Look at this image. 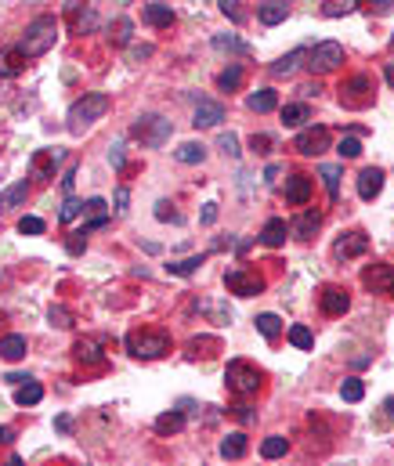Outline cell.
<instances>
[{"label": "cell", "instance_id": "49", "mask_svg": "<svg viewBox=\"0 0 394 466\" xmlns=\"http://www.w3.org/2000/svg\"><path fill=\"white\" fill-rule=\"evenodd\" d=\"M18 232H22V235H44V221H40V217H22V221H18Z\"/></svg>", "mask_w": 394, "mask_h": 466}, {"label": "cell", "instance_id": "30", "mask_svg": "<svg viewBox=\"0 0 394 466\" xmlns=\"http://www.w3.org/2000/svg\"><path fill=\"white\" fill-rule=\"evenodd\" d=\"M253 322H257V333H261L264 340H279V333H282V318H279V315L264 311V315H257Z\"/></svg>", "mask_w": 394, "mask_h": 466}, {"label": "cell", "instance_id": "3", "mask_svg": "<svg viewBox=\"0 0 394 466\" xmlns=\"http://www.w3.org/2000/svg\"><path fill=\"white\" fill-rule=\"evenodd\" d=\"M109 105H112L109 95H83V98L73 102V109H69V131H73V134H83L90 123L102 119V116L109 112Z\"/></svg>", "mask_w": 394, "mask_h": 466}, {"label": "cell", "instance_id": "34", "mask_svg": "<svg viewBox=\"0 0 394 466\" xmlns=\"http://www.w3.org/2000/svg\"><path fill=\"white\" fill-rule=\"evenodd\" d=\"M22 69H25V54H22L18 47L0 54V73H4V76H18Z\"/></svg>", "mask_w": 394, "mask_h": 466}, {"label": "cell", "instance_id": "29", "mask_svg": "<svg viewBox=\"0 0 394 466\" xmlns=\"http://www.w3.org/2000/svg\"><path fill=\"white\" fill-rule=\"evenodd\" d=\"M246 448H250L246 434H228V438H221V455L225 459H242V455H246Z\"/></svg>", "mask_w": 394, "mask_h": 466}, {"label": "cell", "instance_id": "40", "mask_svg": "<svg viewBox=\"0 0 394 466\" xmlns=\"http://www.w3.org/2000/svg\"><path fill=\"white\" fill-rule=\"evenodd\" d=\"M358 8V0H326L322 4V15L326 18H340V15H351Z\"/></svg>", "mask_w": 394, "mask_h": 466}, {"label": "cell", "instance_id": "7", "mask_svg": "<svg viewBox=\"0 0 394 466\" xmlns=\"http://www.w3.org/2000/svg\"><path fill=\"white\" fill-rule=\"evenodd\" d=\"M340 105H347V109H366V105H373V80L366 73L351 76L340 87Z\"/></svg>", "mask_w": 394, "mask_h": 466}, {"label": "cell", "instance_id": "63", "mask_svg": "<svg viewBox=\"0 0 394 466\" xmlns=\"http://www.w3.org/2000/svg\"><path fill=\"white\" fill-rule=\"evenodd\" d=\"M383 76H387V83L394 87V61H387V69H383Z\"/></svg>", "mask_w": 394, "mask_h": 466}, {"label": "cell", "instance_id": "54", "mask_svg": "<svg viewBox=\"0 0 394 466\" xmlns=\"http://www.w3.org/2000/svg\"><path fill=\"white\" fill-rule=\"evenodd\" d=\"M156 54V47L153 44H134L131 47V61H141V58H153Z\"/></svg>", "mask_w": 394, "mask_h": 466}, {"label": "cell", "instance_id": "58", "mask_svg": "<svg viewBox=\"0 0 394 466\" xmlns=\"http://www.w3.org/2000/svg\"><path fill=\"white\" fill-rule=\"evenodd\" d=\"M15 441V430L11 426H0V445H11Z\"/></svg>", "mask_w": 394, "mask_h": 466}, {"label": "cell", "instance_id": "4", "mask_svg": "<svg viewBox=\"0 0 394 466\" xmlns=\"http://www.w3.org/2000/svg\"><path fill=\"white\" fill-rule=\"evenodd\" d=\"M170 119H163V116H156V112H145V116H138L134 119V127H131V138L134 141H141L145 148H163L167 141H170Z\"/></svg>", "mask_w": 394, "mask_h": 466}, {"label": "cell", "instance_id": "9", "mask_svg": "<svg viewBox=\"0 0 394 466\" xmlns=\"http://www.w3.org/2000/svg\"><path fill=\"white\" fill-rule=\"evenodd\" d=\"M225 286L235 293V297H257L264 289V278L257 271H246V268H232L225 275Z\"/></svg>", "mask_w": 394, "mask_h": 466}, {"label": "cell", "instance_id": "48", "mask_svg": "<svg viewBox=\"0 0 394 466\" xmlns=\"http://www.w3.org/2000/svg\"><path fill=\"white\" fill-rule=\"evenodd\" d=\"M217 148H221V152H225V155H232V160H235V155H239V152H242V148H239V138H235V134H232V131H228V134H221V138H217Z\"/></svg>", "mask_w": 394, "mask_h": 466}, {"label": "cell", "instance_id": "2", "mask_svg": "<svg viewBox=\"0 0 394 466\" xmlns=\"http://www.w3.org/2000/svg\"><path fill=\"white\" fill-rule=\"evenodd\" d=\"M127 351L141 362H156L170 351V333L163 329H134L127 333Z\"/></svg>", "mask_w": 394, "mask_h": 466}, {"label": "cell", "instance_id": "36", "mask_svg": "<svg viewBox=\"0 0 394 466\" xmlns=\"http://www.w3.org/2000/svg\"><path fill=\"white\" fill-rule=\"evenodd\" d=\"M214 47L217 51H228V54H250V44H242L235 33H217L214 37Z\"/></svg>", "mask_w": 394, "mask_h": 466}, {"label": "cell", "instance_id": "42", "mask_svg": "<svg viewBox=\"0 0 394 466\" xmlns=\"http://www.w3.org/2000/svg\"><path fill=\"white\" fill-rule=\"evenodd\" d=\"M80 213H83V203H80L76 196H66L62 210H58V221H62V225H73V221H76Z\"/></svg>", "mask_w": 394, "mask_h": 466}, {"label": "cell", "instance_id": "19", "mask_svg": "<svg viewBox=\"0 0 394 466\" xmlns=\"http://www.w3.org/2000/svg\"><path fill=\"white\" fill-rule=\"evenodd\" d=\"M318 228H322V213H318V210H304V213H300L297 221L289 225V235H297V239H311Z\"/></svg>", "mask_w": 394, "mask_h": 466}, {"label": "cell", "instance_id": "31", "mask_svg": "<svg viewBox=\"0 0 394 466\" xmlns=\"http://www.w3.org/2000/svg\"><path fill=\"white\" fill-rule=\"evenodd\" d=\"M308 119H311V109L304 102H293V105L282 109V123H286V127H304Z\"/></svg>", "mask_w": 394, "mask_h": 466}, {"label": "cell", "instance_id": "16", "mask_svg": "<svg viewBox=\"0 0 394 466\" xmlns=\"http://www.w3.org/2000/svg\"><path fill=\"white\" fill-rule=\"evenodd\" d=\"M66 160V152L62 148H47V152H37L33 155V177H54V167Z\"/></svg>", "mask_w": 394, "mask_h": 466}, {"label": "cell", "instance_id": "56", "mask_svg": "<svg viewBox=\"0 0 394 466\" xmlns=\"http://www.w3.org/2000/svg\"><path fill=\"white\" fill-rule=\"evenodd\" d=\"M232 412H235V416H239L242 423H253V419H257V412H250V405H235Z\"/></svg>", "mask_w": 394, "mask_h": 466}, {"label": "cell", "instance_id": "53", "mask_svg": "<svg viewBox=\"0 0 394 466\" xmlns=\"http://www.w3.org/2000/svg\"><path fill=\"white\" fill-rule=\"evenodd\" d=\"M124 160H127V155H124V141H112L109 145V163L119 170V167H124Z\"/></svg>", "mask_w": 394, "mask_h": 466}, {"label": "cell", "instance_id": "60", "mask_svg": "<svg viewBox=\"0 0 394 466\" xmlns=\"http://www.w3.org/2000/svg\"><path fill=\"white\" fill-rule=\"evenodd\" d=\"M54 426H58V430H62V434H69V426H73V419H69V416H58V419H54Z\"/></svg>", "mask_w": 394, "mask_h": 466}, {"label": "cell", "instance_id": "27", "mask_svg": "<svg viewBox=\"0 0 394 466\" xmlns=\"http://www.w3.org/2000/svg\"><path fill=\"white\" fill-rule=\"evenodd\" d=\"M25 196H29V184L25 181H15V184H8L4 192H0V210H15L18 203H25Z\"/></svg>", "mask_w": 394, "mask_h": 466}, {"label": "cell", "instance_id": "17", "mask_svg": "<svg viewBox=\"0 0 394 466\" xmlns=\"http://www.w3.org/2000/svg\"><path fill=\"white\" fill-rule=\"evenodd\" d=\"M141 18H145L148 25H156V29H170V25H174V8L163 4V0H153V4H145Z\"/></svg>", "mask_w": 394, "mask_h": 466}, {"label": "cell", "instance_id": "47", "mask_svg": "<svg viewBox=\"0 0 394 466\" xmlns=\"http://www.w3.org/2000/svg\"><path fill=\"white\" fill-rule=\"evenodd\" d=\"M156 217H160V221H174V225H181V213H177L174 203H167V199L156 203Z\"/></svg>", "mask_w": 394, "mask_h": 466}, {"label": "cell", "instance_id": "26", "mask_svg": "<svg viewBox=\"0 0 394 466\" xmlns=\"http://www.w3.org/2000/svg\"><path fill=\"white\" fill-rule=\"evenodd\" d=\"M174 160H177V163H185V167H196V163L206 160V145H199V141H185L181 148H174Z\"/></svg>", "mask_w": 394, "mask_h": 466}, {"label": "cell", "instance_id": "55", "mask_svg": "<svg viewBox=\"0 0 394 466\" xmlns=\"http://www.w3.org/2000/svg\"><path fill=\"white\" fill-rule=\"evenodd\" d=\"M112 203H116V206H112L116 213H127V203H131V192H127V189H116V196H112Z\"/></svg>", "mask_w": 394, "mask_h": 466}, {"label": "cell", "instance_id": "43", "mask_svg": "<svg viewBox=\"0 0 394 466\" xmlns=\"http://www.w3.org/2000/svg\"><path fill=\"white\" fill-rule=\"evenodd\" d=\"M217 87H221V90H239V87H242V66H228V69L217 76Z\"/></svg>", "mask_w": 394, "mask_h": 466}, {"label": "cell", "instance_id": "32", "mask_svg": "<svg viewBox=\"0 0 394 466\" xmlns=\"http://www.w3.org/2000/svg\"><path fill=\"white\" fill-rule=\"evenodd\" d=\"M44 398V387L37 383V380H25V383H18V390H15V401L25 409V405H37V401Z\"/></svg>", "mask_w": 394, "mask_h": 466}, {"label": "cell", "instance_id": "18", "mask_svg": "<svg viewBox=\"0 0 394 466\" xmlns=\"http://www.w3.org/2000/svg\"><path fill=\"white\" fill-rule=\"evenodd\" d=\"M221 119H225V105L221 102H206V98L196 105V116H192L196 127H217Z\"/></svg>", "mask_w": 394, "mask_h": 466}, {"label": "cell", "instance_id": "38", "mask_svg": "<svg viewBox=\"0 0 394 466\" xmlns=\"http://www.w3.org/2000/svg\"><path fill=\"white\" fill-rule=\"evenodd\" d=\"M289 344H293L297 351H311V347H315V333H311L308 325H289Z\"/></svg>", "mask_w": 394, "mask_h": 466}, {"label": "cell", "instance_id": "59", "mask_svg": "<svg viewBox=\"0 0 394 466\" xmlns=\"http://www.w3.org/2000/svg\"><path fill=\"white\" fill-rule=\"evenodd\" d=\"M73 177H76V170H69V174H66V181H62V192H66V196H73V184H76Z\"/></svg>", "mask_w": 394, "mask_h": 466}, {"label": "cell", "instance_id": "1", "mask_svg": "<svg viewBox=\"0 0 394 466\" xmlns=\"http://www.w3.org/2000/svg\"><path fill=\"white\" fill-rule=\"evenodd\" d=\"M54 40H58V18L54 15H37L33 22L25 25V33H22V40L15 47L25 58H40V54H47L54 47Z\"/></svg>", "mask_w": 394, "mask_h": 466}, {"label": "cell", "instance_id": "37", "mask_svg": "<svg viewBox=\"0 0 394 466\" xmlns=\"http://www.w3.org/2000/svg\"><path fill=\"white\" fill-rule=\"evenodd\" d=\"M286 452H289V441L282 438V434H271V438H264V445H261V455L264 459H279Z\"/></svg>", "mask_w": 394, "mask_h": 466}, {"label": "cell", "instance_id": "5", "mask_svg": "<svg viewBox=\"0 0 394 466\" xmlns=\"http://www.w3.org/2000/svg\"><path fill=\"white\" fill-rule=\"evenodd\" d=\"M225 383H228L232 394L250 398V394L261 390V369L250 365V362H242V358H235V362H228V369H225Z\"/></svg>", "mask_w": 394, "mask_h": 466}, {"label": "cell", "instance_id": "21", "mask_svg": "<svg viewBox=\"0 0 394 466\" xmlns=\"http://www.w3.org/2000/svg\"><path fill=\"white\" fill-rule=\"evenodd\" d=\"M73 354H76V362H83V365H105V351L95 344V340H76V344H73Z\"/></svg>", "mask_w": 394, "mask_h": 466}, {"label": "cell", "instance_id": "12", "mask_svg": "<svg viewBox=\"0 0 394 466\" xmlns=\"http://www.w3.org/2000/svg\"><path fill=\"white\" fill-rule=\"evenodd\" d=\"M66 15L73 18V33H90L98 25V15L87 0H66Z\"/></svg>", "mask_w": 394, "mask_h": 466}, {"label": "cell", "instance_id": "11", "mask_svg": "<svg viewBox=\"0 0 394 466\" xmlns=\"http://www.w3.org/2000/svg\"><path fill=\"white\" fill-rule=\"evenodd\" d=\"M293 148H297L300 155H322V152L329 148V131H326V127H304V131L297 134Z\"/></svg>", "mask_w": 394, "mask_h": 466}, {"label": "cell", "instance_id": "23", "mask_svg": "<svg viewBox=\"0 0 394 466\" xmlns=\"http://www.w3.org/2000/svg\"><path fill=\"white\" fill-rule=\"evenodd\" d=\"M308 58V47H297V51H289L286 58H279V61H271V76H293L297 69H300V61Z\"/></svg>", "mask_w": 394, "mask_h": 466}, {"label": "cell", "instance_id": "8", "mask_svg": "<svg viewBox=\"0 0 394 466\" xmlns=\"http://www.w3.org/2000/svg\"><path fill=\"white\" fill-rule=\"evenodd\" d=\"M362 286L376 297H394V268L390 264H369L362 271Z\"/></svg>", "mask_w": 394, "mask_h": 466}, {"label": "cell", "instance_id": "14", "mask_svg": "<svg viewBox=\"0 0 394 466\" xmlns=\"http://www.w3.org/2000/svg\"><path fill=\"white\" fill-rule=\"evenodd\" d=\"M311 199V177L308 174H289L286 177V203L289 206H304Z\"/></svg>", "mask_w": 394, "mask_h": 466}, {"label": "cell", "instance_id": "35", "mask_svg": "<svg viewBox=\"0 0 394 466\" xmlns=\"http://www.w3.org/2000/svg\"><path fill=\"white\" fill-rule=\"evenodd\" d=\"M246 105L253 112H271V109L279 105V95H275V90H253V95L246 98Z\"/></svg>", "mask_w": 394, "mask_h": 466}, {"label": "cell", "instance_id": "44", "mask_svg": "<svg viewBox=\"0 0 394 466\" xmlns=\"http://www.w3.org/2000/svg\"><path fill=\"white\" fill-rule=\"evenodd\" d=\"M337 152H340V160H358V155H362V141L354 134H347V138H340Z\"/></svg>", "mask_w": 394, "mask_h": 466}, {"label": "cell", "instance_id": "64", "mask_svg": "<svg viewBox=\"0 0 394 466\" xmlns=\"http://www.w3.org/2000/svg\"><path fill=\"white\" fill-rule=\"evenodd\" d=\"M383 409H387V416L394 419V398H387V401H383Z\"/></svg>", "mask_w": 394, "mask_h": 466}, {"label": "cell", "instance_id": "50", "mask_svg": "<svg viewBox=\"0 0 394 466\" xmlns=\"http://www.w3.org/2000/svg\"><path fill=\"white\" fill-rule=\"evenodd\" d=\"M83 246H87V235L76 228V232L66 239V250H69V257H80V253H83Z\"/></svg>", "mask_w": 394, "mask_h": 466}, {"label": "cell", "instance_id": "24", "mask_svg": "<svg viewBox=\"0 0 394 466\" xmlns=\"http://www.w3.org/2000/svg\"><path fill=\"white\" fill-rule=\"evenodd\" d=\"M286 232H289V225L282 221V217H271V221L261 228V242L275 250V246H282V242H286Z\"/></svg>", "mask_w": 394, "mask_h": 466}, {"label": "cell", "instance_id": "46", "mask_svg": "<svg viewBox=\"0 0 394 466\" xmlns=\"http://www.w3.org/2000/svg\"><path fill=\"white\" fill-rule=\"evenodd\" d=\"M217 8H221V11L235 22V25H239L242 18H246V11H242V0H217Z\"/></svg>", "mask_w": 394, "mask_h": 466}, {"label": "cell", "instance_id": "41", "mask_svg": "<svg viewBox=\"0 0 394 466\" xmlns=\"http://www.w3.org/2000/svg\"><path fill=\"white\" fill-rule=\"evenodd\" d=\"M203 261H206L203 253H199V257H185V261H170V264H167V271H170V275H192V271H199V268H203Z\"/></svg>", "mask_w": 394, "mask_h": 466}, {"label": "cell", "instance_id": "10", "mask_svg": "<svg viewBox=\"0 0 394 466\" xmlns=\"http://www.w3.org/2000/svg\"><path fill=\"white\" fill-rule=\"evenodd\" d=\"M369 250V235L366 232H344L337 242H333V257H337V261H354V257H362V253H366Z\"/></svg>", "mask_w": 394, "mask_h": 466}, {"label": "cell", "instance_id": "22", "mask_svg": "<svg viewBox=\"0 0 394 466\" xmlns=\"http://www.w3.org/2000/svg\"><path fill=\"white\" fill-rule=\"evenodd\" d=\"M25 351H29V344H25V336H18V333H8L4 340H0V358L4 362H22Z\"/></svg>", "mask_w": 394, "mask_h": 466}, {"label": "cell", "instance_id": "33", "mask_svg": "<svg viewBox=\"0 0 394 466\" xmlns=\"http://www.w3.org/2000/svg\"><path fill=\"white\" fill-rule=\"evenodd\" d=\"M131 33H134V22H131V18H116V22L109 25V40H112L116 47H127V44H131Z\"/></svg>", "mask_w": 394, "mask_h": 466}, {"label": "cell", "instance_id": "15", "mask_svg": "<svg viewBox=\"0 0 394 466\" xmlns=\"http://www.w3.org/2000/svg\"><path fill=\"white\" fill-rule=\"evenodd\" d=\"M380 192H383V170L380 167H366V170L358 174V196L366 199V203H373Z\"/></svg>", "mask_w": 394, "mask_h": 466}, {"label": "cell", "instance_id": "13", "mask_svg": "<svg viewBox=\"0 0 394 466\" xmlns=\"http://www.w3.org/2000/svg\"><path fill=\"white\" fill-rule=\"evenodd\" d=\"M318 304H322L326 315H347L351 297H347V289H340V286H326V289L318 293Z\"/></svg>", "mask_w": 394, "mask_h": 466}, {"label": "cell", "instance_id": "45", "mask_svg": "<svg viewBox=\"0 0 394 466\" xmlns=\"http://www.w3.org/2000/svg\"><path fill=\"white\" fill-rule=\"evenodd\" d=\"M47 318H51V325H58V329H69V325H73L69 307H62V304H54V307L47 311Z\"/></svg>", "mask_w": 394, "mask_h": 466}, {"label": "cell", "instance_id": "28", "mask_svg": "<svg viewBox=\"0 0 394 466\" xmlns=\"http://www.w3.org/2000/svg\"><path fill=\"white\" fill-rule=\"evenodd\" d=\"M340 174H344V170L333 167V163H322V167H318V177H322V184H326V192H329L333 203L340 199Z\"/></svg>", "mask_w": 394, "mask_h": 466}, {"label": "cell", "instance_id": "52", "mask_svg": "<svg viewBox=\"0 0 394 466\" xmlns=\"http://www.w3.org/2000/svg\"><path fill=\"white\" fill-rule=\"evenodd\" d=\"M362 4H366V8L373 11V15H380V18L394 11V0H362Z\"/></svg>", "mask_w": 394, "mask_h": 466}, {"label": "cell", "instance_id": "6", "mask_svg": "<svg viewBox=\"0 0 394 466\" xmlns=\"http://www.w3.org/2000/svg\"><path fill=\"white\" fill-rule=\"evenodd\" d=\"M340 66H344V44H337V40H322V44H315V51H308V69L315 76H326Z\"/></svg>", "mask_w": 394, "mask_h": 466}, {"label": "cell", "instance_id": "25", "mask_svg": "<svg viewBox=\"0 0 394 466\" xmlns=\"http://www.w3.org/2000/svg\"><path fill=\"white\" fill-rule=\"evenodd\" d=\"M181 430H185V412H181V409L156 416V434H160V438H170V434H181Z\"/></svg>", "mask_w": 394, "mask_h": 466}, {"label": "cell", "instance_id": "20", "mask_svg": "<svg viewBox=\"0 0 394 466\" xmlns=\"http://www.w3.org/2000/svg\"><path fill=\"white\" fill-rule=\"evenodd\" d=\"M286 15H289V4H286V0H264V4L257 8V18H261L264 25H279V22H286Z\"/></svg>", "mask_w": 394, "mask_h": 466}, {"label": "cell", "instance_id": "61", "mask_svg": "<svg viewBox=\"0 0 394 466\" xmlns=\"http://www.w3.org/2000/svg\"><path fill=\"white\" fill-rule=\"evenodd\" d=\"M4 380H8V383H15V387H18V383H25V380H29V376H22V372H11V376H4Z\"/></svg>", "mask_w": 394, "mask_h": 466}, {"label": "cell", "instance_id": "57", "mask_svg": "<svg viewBox=\"0 0 394 466\" xmlns=\"http://www.w3.org/2000/svg\"><path fill=\"white\" fill-rule=\"evenodd\" d=\"M217 221V203H206V210H203V225H214Z\"/></svg>", "mask_w": 394, "mask_h": 466}, {"label": "cell", "instance_id": "51", "mask_svg": "<svg viewBox=\"0 0 394 466\" xmlns=\"http://www.w3.org/2000/svg\"><path fill=\"white\" fill-rule=\"evenodd\" d=\"M271 145H275V138H271V134H253V138H250V148H253L257 155H268Z\"/></svg>", "mask_w": 394, "mask_h": 466}, {"label": "cell", "instance_id": "39", "mask_svg": "<svg viewBox=\"0 0 394 466\" xmlns=\"http://www.w3.org/2000/svg\"><path fill=\"white\" fill-rule=\"evenodd\" d=\"M340 398L354 405V401H362V398H366V383H362L358 376H347V380L340 383Z\"/></svg>", "mask_w": 394, "mask_h": 466}, {"label": "cell", "instance_id": "62", "mask_svg": "<svg viewBox=\"0 0 394 466\" xmlns=\"http://www.w3.org/2000/svg\"><path fill=\"white\" fill-rule=\"evenodd\" d=\"M275 177H279V167H275V163H271V167L264 170V181H275Z\"/></svg>", "mask_w": 394, "mask_h": 466}]
</instances>
